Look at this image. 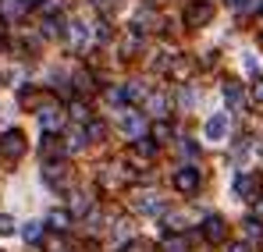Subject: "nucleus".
<instances>
[{
    "label": "nucleus",
    "instance_id": "1",
    "mask_svg": "<svg viewBox=\"0 0 263 252\" xmlns=\"http://www.w3.org/2000/svg\"><path fill=\"white\" fill-rule=\"evenodd\" d=\"M22 153H25V135H22L18 128L4 131V135H0V157H4V160H18Z\"/></svg>",
    "mask_w": 263,
    "mask_h": 252
},
{
    "label": "nucleus",
    "instance_id": "2",
    "mask_svg": "<svg viewBox=\"0 0 263 252\" xmlns=\"http://www.w3.org/2000/svg\"><path fill=\"white\" fill-rule=\"evenodd\" d=\"M210 18H214V7H210L206 0H196V4L185 7V25H189V29H199V25H206Z\"/></svg>",
    "mask_w": 263,
    "mask_h": 252
},
{
    "label": "nucleus",
    "instance_id": "3",
    "mask_svg": "<svg viewBox=\"0 0 263 252\" xmlns=\"http://www.w3.org/2000/svg\"><path fill=\"white\" fill-rule=\"evenodd\" d=\"M235 196H242L246 203H253V199L260 196V181H256V174H249V170H242V174L235 178Z\"/></svg>",
    "mask_w": 263,
    "mask_h": 252
},
{
    "label": "nucleus",
    "instance_id": "4",
    "mask_svg": "<svg viewBox=\"0 0 263 252\" xmlns=\"http://www.w3.org/2000/svg\"><path fill=\"white\" fill-rule=\"evenodd\" d=\"M203 238H206V242H214V245H220V242L228 238V224H224V217L210 213V217L203 220Z\"/></svg>",
    "mask_w": 263,
    "mask_h": 252
},
{
    "label": "nucleus",
    "instance_id": "5",
    "mask_svg": "<svg viewBox=\"0 0 263 252\" xmlns=\"http://www.w3.org/2000/svg\"><path fill=\"white\" fill-rule=\"evenodd\" d=\"M175 188H178V192H185V196H192V192L199 188V170H196V167L175 170Z\"/></svg>",
    "mask_w": 263,
    "mask_h": 252
},
{
    "label": "nucleus",
    "instance_id": "6",
    "mask_svg": "<svg viewBox=\"0 0 263 252\" xmlns=\"http://www.w3.org/2000/svg\"><path fill=\"white\" fill-rule=\"evenodd\" d=\"M40 125H43V131H61L64 128V114L57 107H40Z\"/></svg>",
    "mask_w": 263,
    "mask_h": 252
},
{
    "label": "nucleus",
    "instance_id": "7",
    "mask_svg": "<svg viewBox=\"0 0 263 252\" xmlns=\"http://www.w3.org/2000/svg\"><path fill=\"white\" fill-rule=\"evenodd\" d=\"M142 128H146L142 114H135V110H125V114H121V131H125V135H132V139H142Z\"/></svg>",
    "mask_w": 263,
    "mask_h": 252
},
{
    "label": "nucleus",
    "instance_id": "8",
    "mask_svg": "<svg viewBox=\"0 0 263 252\" xmlns=\"http://www.w3.org/2000/svg\"><path fill=\"white\" fill-rule=\"evenodd\" d=\"M203 131H206V139H210V142H220V139L228 135V114H214V118L206 121Z\"/></svg>",
    "mask_w": 263,
    "mask_h": 252
},
{
    "label": "nucleus",
    "instance_id": "9",
    "mask_svg": "<svg viewBox=\"0 0 263 252\" xmlns=\"http://www.w3.org/2000/svg\"><path fill=\"white\" fill-rule=\"evenodd\" d=\"M224 100H228L231 110H242V107H246V92H242V85H238V82H224Z\"/></svg>",
    "mask_w": 263,
    "mask_h": 252
},
{
    "label": "nucleus",
    "instance_id": "10",
    "mask_svg": "<svg viewBox=\"0 0 263 252\" xmlns=\"http://www.w3.org/2000/svg\"><path fill=\"white\" fill-rule=\"evenodd\" d=\"M22 242H25V245H40V242H43V224H40V220L22 224Z\"/></svg>",
    "mask_w": 263,
    "mask_h": 252
},
{
    "label": "nucleus",
    "instance_id": "11",
    "mask_svg": "<svg viewBox=\"0 0 263 252\" xmlns=\"http://www.w3.org/2000/svg\"><path fill=\"white\" fill-rule=\"evenodd\" d=\"M68 29H71V25H64L61 18H46V22H43V36H50V40H61V36H68Z\"/></svg>",
    "mask_w": 263,
    "mask_h": 252
},
{
    "label": "nucleus",
    "instance_id": "12",
    "mask_svg": "<svg viewBox=\"0 0 263 252\" xmlns=\"http://www.w3.org/2000/svg\"><path fill=\"white\" fill-rule=\"evenodd\" d=\"M135 210L153 217V213H164V203H160V196H142V199L135 203Z\"/></svg>",
    "mask_w": 263,
    "mask_h": 252
},
{
    "label": "nucleus",
    "instance_id": "13",
    "mask_svg": "<svg viewBox=\"0 0 263 252\" xmlns=\"http://www.w3.org/2000/svg\"><path fill=\"white\" fill-rule=\"evenodd\" d=\"M46 224H50L53 231H68V224H71V213H68V210H50Z\"/></svg>",
    "mask_w": 263,
    "mask_h": 252
},
{
    "label": "nucleus",
    "instance_id": "14",
    "mask_svg": "<svg viewBox=\"0 0 263 252\" xmlns=\"http://www.w3.org/2000/svg\"><path fill=\"white\" fill-rule=\"evenodd\" d=\"M157 146H160V142H149V139H135V157H142V160H153V157H157Z\"/></svg>",
    "mask_w": 263,
    "mask_h": 252
},
{
    "label": "nucleus",
    "instance_id": "15",
    "mask_svg": "<svg viewBox=\"0 0 263 252\" xmlns=\"http://www.w3.org/2000/svg\"><path fill=\"white\" fill-rule=\"evenodd\" d=\"M43 181L46 185H64V167H61V164H46L43 167Z\"/></svg>",
    "mask_w": 263,
    "mask_h": 252
},
{
    "label": "nucleus",
    "instance_id": "16",
    "mask_svg": "<svg viewBox=\"0 0 263 252\" xmlns=\"http://www.w3.org/2000/svg\"><path fill=\"white\" fill-rule=\"evenodd\" d=\"M125 100H128V103H139V100H146V89H142L139 82H128V85H125Z\"/></svg>",
    "mask_w": 263,
    "mask_h": 252
},
{
    "label": "nucleus",
    "instance_id": "17",
    "mask_svg": "<svg viewBox=\"0 0 263 252\" xmlns=\"http://www.w3.org/2000/svg\"><path fill=\"white\" fill-rule=\"evenodd\" d=\"M149 110H153L157 118H164V114H167V96H160V92L149 96Z\"/></svg>",
    "mask_w": 263,
    "mask_h": 252
},
{
    "label": "nucleus",
    "instance_id": "18",
    "mask_svg": "<svg viewBox=\"0 0 263 252\" xmlns=\"http://www.w3.org/2000/svg\"><path fill=\"white\" fill-rule=\"evenodd\" d=\"M68 36H71V43H75V46H86V40H89V29H86V25H79V22H75Z\"/></svg>",
    "mask_w": 263,
    "mask_h": 252
},
{
    "label": "nucleus",
    "instance_id": "19",
    "mask_svg": "<svg viewBox=\"0 0 263 252\" xmlns=\"http://www.w3.org/2000/svg\"><path fill=\"white\" fill-rule=\"evenodd\" d=\"M75 89H79V92H92V89H96V85H92V75H89V71H79V75H75Z\"/></svg>",
    "mask_w": 263,
    "mask_h": 252
},
{
    "label": "nucleus",
    "instance_id": "20",
    "mask_svg": "<svg viewBox=\"0 0 263 252\" xmlns=\"http://www.w3.org/2000/svg\"><path fill=\"white\" fill-rule=\"evenodd\" d=\"M71 118H75V121H82V125H89V107L82 103V100H75V103H71Z\"/></svg>",
    "mask_w": 263,
    "mask_h": 252
},
{
    "label": "nucleus",
    "instance_id": "21",
    "mask_svg": "<svg viewBox=\"0 0 263 252\" xmlns=\"http://www.w3.org/2000/svg\"><path fill=\"white\" fill-rule=\"evenodd\" d=\"M167 139H171V125L167 121H157L153 125V142H167Z\"/></svg>",
    "mask_w": 263,
    "mask_h": 252
},
{
    "label": "nucleus",
    "instance_id": "22",
    "mask_svg": "<svg viewBox=\"0 0 263 252\" xmlns=\"http://www.w3.org/2000/svg\"><path fill=\"white\" fill-rule=\"evenodd\" d=\"M171 75H175V79H189V75H192V64H189V61H175V64H171Z\"/></svg>",
    "mask_w": 263,
    "mask_h": 252
},
{
    "label": "nucleus",
    "instance_id": "23",
    "mask_svg": "<svg viewBox=\"0 0 263 252\" xmlns=\"http://www.w3.org/2000/svg\"><path fill=\"white\" fill-rule=\"evenodd\" d=\"M238 11H242V14H260V11H263V0H242V4H238Z\"/></svg>",
    "mask_w": 263,
    "mask_h": 252
},
{
    "label": "nucleus",
    "instance_id": "24",
    "mask_svg": "<svg viewBox=\"0 0 263 252\" xmlns=\"http://www.w3.org/2000/svg\"><path fill=\"white\" fill-rule=\"evenodd\" d=\"M7 235H14V217L0 213V238H7Z\"/></svg>",
    "mask_w": 263,
    "mask_h": 252
},
{
    "label": "nucleus",
    "instance_id": "25",
    "mask_svg": "<svg viewBox=\"0 0 263 252\" xmlns=\"http://www.w3.org/2000/svg\"><path fill=\"white\" fill-rule=\"evenodd\" d=\"M103 131H107V128L100 125V121H89V125H86V135L92 139V142H100V139H103Z\"/></svg>",
    "mask_w": 263,
    "mask_h": 252
},
{
    "label": "nucleus",
    "instance_id": "26",
    "mask_svg": "<svg viewBox=\"0 0 263 252\" xmlns=\"http://www.w3.org/2000/svg\"><path fill=\"white\" fill-rule=\"evenodd\" d=\"M86 131H71V135H68V149H82V146H86Z\"/></svg>",
    "mask_w": 263,
    "mask_h": 252
},
{
    "label": "nucleus",
    "instance_id": "27",
    "mask_svg": "<svg viewBox=\"0 0 263 252\" xmlns=\"http://www.w3.org/2000/svg\"><path fill=\"white\" fill-rule=\"evenodd\" d=\"M164 249H167V252H185L189 245H185V238H178V235L171 238V235H167V245H164Z\"/></svg>",
    "mask_w": 263,
    "mask_h": 252
},
{
    "label": "nucleus",
    "instance_id": "28",
    "mask_svg": "<svg viewBox=\"0 0 263 252\" xmlns=\"http://www.w3.org/2000/svg\"><path fill=\"white\" fill-rule=\"evenodd\" d=\"M89 206H92V199H89V196H82V192H79V196H75V206H71V210H75V213H86Z\"/></svg>",
    "mask_w": 263,
    "mask_h": 252
},
{
    "label": "nucleus",
    "instance_id": "29",
    "mask_svg": "<svg viewBox=\"0 0 263 252\" xmlns=\"http://www.w3.org/2000/svg\"><path fill=\"white\" fill-rule=\"evenodd\" d=\"M249 96H253V103H263V79H256V82H253Z\"/></svg>",
    "mask_w": 263,
    "mask_h": 252
},
{
    "label": "nucleus",
    "instance_id": "30",
    "mask_svg": "<svg viewBox=\"0 0 263 252\" xmlns=\"http://www.w3.org/2000/svg\"><path fill=\"white\" fill-rule=\"evenodd\" d=\"M43 245L50 252H64V242H61V238H43Z\"/></svg>",
    "mask_w": 263,
    "mask_h": 252
},
{
    "label": "nucleus",
    "instance_id": "31",
    "mask_svg": "<svg viewBox=\"0 0 263 252\" xmlns=\"http://www.w3.org/2000/svg\"><path fill=\"white\" fill-rule=\"evenodd\" d=\"M125 252H153V249H149V242H132Z\"/></svg>",
    "mask_w": 263,
    "mask_h": 252
},
{
    "label": "nucleus",
    "instance_id": "32",
    "mask_svg": "<svg viewBox=\"0 0 263 252\" xmlns=\"http://www.w3.org/2000/svg\"><path fill=\"white\" fill-rule=\"evenodd\" d=\"M96 4V11H110V7H118V0H92Z\"/></svg>",
    "mask_w": 263,
    "mask_h": 252
},
{
    "label": "nucleus",
    "instance_id": "33",
    "mask_svg": "<svg viewBox=\"0 0 263 252\" xmlns=\"http://www.w3.org/2000/svg\"><path fill=\"white\" fill-rule=\"evenodd\" d=\"M43 11H46V14H53V11H61V0H43Z\"/></svg>",
    "mask_w": 263,
    "mask_h": 252
},
{
    "label": "nucleus",
    "instance_id": "34",
    "mask_svg": "<svg viewBox=\"0 0 263 252\" xmlns=\"http://www.w3.org/2000/svg\"><path fill=\"white\" fill-rule=\"evenodd\" d=\"M228 252H249V245H246V242H231V245H228Z\"/></svg>",
    "mask_w": 263,
    "mask_h": 252
},
{
    "label": "nucleus",
    "instance_id": "35",
    "mask_svg": "<svg viewBox=\"0 0 263 252\" xmlns=\"http://www.w3.org/2000/svg\"><path fill=\"white\" fill-rule=\"evenodd\" d=\"M181 153H189V157H196V153H199V149H196V146H192V142H189V139H185V142H181Z\"/></svg>",
    "mask_w": 263,
    "mask_h": 252
},
{
    "label": "nucleus",
    "instance_id": "36",
    "mask_svg": "<svg viewBox=\"0 0 263 252\" xmlns=\"http://www.w3.org/2000/svg\"><path fill=\"white\" fill-rule=\"evenodd\" d=\"M22 4H25V7H36V4H43V0H22Z\"/></svg>",
    "mask_w": 263,
    "mask_h": 252
},
{
    "label": "nucleus",
    "instance_id": "37",
    "mask_svg": "<svg viewBox=\"0 0 263 252\" xmlns=\"http://www.w3.org/2000/svg\"><path fill=\"white\" fill-rule=\"evenodd\" d=\"M0 40H4V14H0Z\"/></svg>",
    "mask_w": 263,
    "mask_h": 252
},
{
    "label": "nucleus",
    "instance_id": "38",
    "mask_svg": "<svg viewBox=\"0 0 263 252\" xmlns=\"http://www.w3.org/2000/svg\"><path fill=\"white\" fill-rule=\"evenodd\" d=\"M228 4H235V7H238V4H242V0H228Z\"/></svg>",
    "mask_w": 263,
    "mask_h": 252
},
{
    "label": "nucleus",
    "instance_id": "39",
    "mask_svg": "<svg viewBox=\"0 0 263 252\" xmlns=\"http://www.w3.org/2000/svg\"><path fill=\"white\" fill-rule=\"evenodd\" d=\"M0 82H4V79H0Z\"/></svg>",
    "mask_w": 263,
    "mask_h": 252
}]
</instances>
